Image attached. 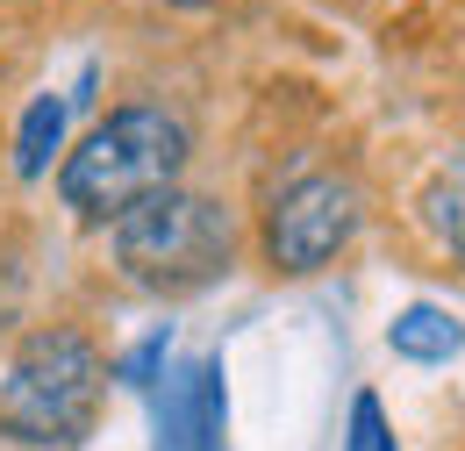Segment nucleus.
Instances as JSON below:
<instances>
[{"mask_svg": "<svg viewBox=\"0 0 465 451\" xmlns=\"http://www.w3.org/2000/svg\"><path fill=\"white\" fill-rule=\"evenodd\" d=\"M186 165V122L173 108H115L108 122H94L79 136V151L58 165V201L86 223H115L136 201L165 194Z\"/></svg>", "mask_w": 465, "mask_h": 451, "instance_id": "1", "label": "nucleus"}, {"mask_svg": "<svg viewBox=\"0 0 465 451\" xmlns=\"http://www.w3.org/2000/svg\"><path fill=\"white\" fill-rule=\"evenodd\" d=\"M151 451H230V401L215 358H179L151 387Z\"/></svg>", "mask_w": 465, "mask_h": 451, "instance_id": "5", "label": "nucleus"}, {"mask_svg": "<svg viewBox=\"0 0 465 451\" xmlns=\"http://www.w3.org/2000/svg\"><path fill=\"white\" fill-rule=\"evenodd\" d=\"M344 451H394V430H387L380 395H358V401H351V437H344Z\"/></svg>", "mask_w": 465, "mask_h": 451, "instance_id": "10", "label": "nucleus"}, {"mask_svg": "<svg viewBox=\"0 0 465 451\" xmlns=\"http://www.w3.org/2000/svg\"><path fill=\"white\" fill-rule=\"evenodd\" d=\"M108 251H115V266H122L129 286H143V294H193V286L230 273L236 215L215 194L165 186V194L136 201L129 215L108 223Z\"/></svg>", "mask_w": 465, "mask_h": 451, "instance_id": "2", "label": "nucleus"}, {"mask_svg": "<svg viewBox=\"0 0 465 451\" xmlns=\"http://www.w3.org/2000/svg\"><path fill=\"white\" fill-rule=\"evenodd\" d=\"M165 366H173V330H151L136 351H122L115 380H122V387H158V380H165Z\"/></svg>", "mask_w": 465, "mask_h": 451, "instance_id": "9", "label": "nucleus"}, {"mask_svg": "<svg viewBox=\"0 0 465 451\" xmlns=\"http://www.w3.org/2000/svg\"><path fill=\"white\" fill-rule=\"evenodd\" d=\"M72 101H79V94H36V101H29L22 129H15V172H22V179H44V172H51V151L64 144V122H72Z\"/></svg>", "mask_w": 465, "mask_h": 451, "instance_id": "7", "label": "nucleus"}, {"mask_svg": "<svg viewBox=\"0 0 465 451\" xmlns=\"http://www.w3.org/2000/svg\"><path fill=\"white\" fill-rule=\"evenodd\" d=\"M465 330L437 308V301H408L401 316L387 323V351L408 358V366H444V358H459Z\"/></svg>", "mask_w": 465, "mask_h": 451, "instance_id": "6", "label": "nucleus"}, {"mask_svg": "<svg viewBox=\"0 0 465 451\" xmlns=\"http://www.w3.org/2000/svg\"><path fill=\"white\" fill-rule=\"evenodd\" d=\"M422 223L437 229V244H444V251L465 266V165L444 172V179L422 194Z\"/></svg>", "mask_w": 465, "mask_h": 451, "instance_id": "8", "label": "nucleus"}, {"mask_svg": "<svg viewBox=\"0 0 465 451\" xmlns=\"http://www.w3.org/2000/svg\"><path fill=\"white\" fill-rule=\"evenodd\" d=\"M101 387L108 366L79 330H36L0 373V430L36 451H72L101 416Z\"/></svg>", "mask_w": 465, "mask_h": 451, "instance_id": "3", "label": "nucleus"}, {"mask_svg": "<svg viewBox=\"0 0 465 451\" xmlns=\"http://www.w3.org/2000/svg\"><path fill=\"white\" fill-rule=\"evenodd\" d=\"M358 215H365V201H358V186L344 172H301V179H287L272 194V208H265V258H272V273H293V280L322 273L358 236Z\"/></svg>", "mask_w": 465, "mask_h": 451, "instance_id": "4", "label": "nucleus"}]
</instances>
